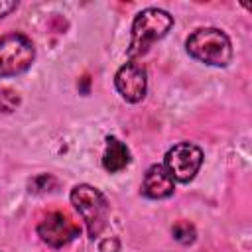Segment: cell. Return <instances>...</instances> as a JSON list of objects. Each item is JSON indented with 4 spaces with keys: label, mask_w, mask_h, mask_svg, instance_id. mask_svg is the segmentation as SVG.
Returning a JSON list of instances; mask_svg holds the SVG:
<instances>
[{
    "label": "cell",
    "mask_w": 252,
    "mask_h": 252,
    "mask_svg": "<svg viewBox=\"0 0 252 252\" xmlns=\"http://www.w3.org/2000/svg\"><path fill=\"white\" fill-rule=\"evenodd\" d=\"M173 28V16L159 8H146L136 14L132 22V37L126 49L128 61H136L138 57L146 55L152 43L159 41L169 33Z\"/></svg>",
    "instance_id": "obj_1"
},
{
    "label": "cell",
    "mask_w": 252,
    "mask_h": 252,
    "mask_svg": "<svg viewBox=\"0 0 252 252\" xmlns=\"http://www.w3.org/2000/svg\"><path fill=\"white\" fill-rule=\"evenodd\" d=\"M187 53L211 67H226L232 61V43L219 28H199L185 41Z\"/></svg>",
    "instance_id": "obj_2"
},
{
    "label": "cell",
    "mask_w": 252,
    "mask_h": 252,
    "mask_svg": "<svg viewBox=\"0 0 252 252\" xmlns=\"http://www.w3.org/2000/svg\"><path fill=\"white\" fill-rule=\"evenodd\" d=\"M69 197H71V205L77 209V213L85 220L89 236L91 238L100 236V232L108 224V215H110V207H108L106 197L96 187L87 185V183L75 185L71 189Z\"/></svg>",
    "instance_id": "obj_3"
},
{
    "label": "cell",
    "mask_w": 252,
    "mask_h": 252,
    "mask_svg": "<svg viewBox=\"0 0 252 252\" xmlns=\"http://www.w3.org/2000/svg\"><path fill=\"white\" fill-rule=\"evenodd\" d=\"M33 59L35 49L28 35L12 32L0 37V77H16L26 73Z\"/></svg>",
    "instance_id": "obj_4"
},
{
    "label": "cell",
    "mask_w": 252,
    "mask_h": 252,
    "mask_svg": "<svg viewBox=\"0 0 252 252\" xmlns=\"http://www.w3.org/2000/svg\"><path fill=\"white\" fill-rule=\"evenodd\" d=\"M169 177L177 183H189L203 165V152L191 142H179L167 150L163 163Z\"/></svg>",
    "instance_id": "obj_5"
},
{
    "label": "cell",
    "mask_w": 252,
    "mask_h": 252,
    "mask_svg": "<svg viewBox=\"0 0 252 252\" xmlns=\"http://www.w3.org/2000/svg\"><path fill=\"white\" fill-rule=\"evenodd\" d=\"M37 234L39 238L51 246V248H63L71 240H75L81 234L79 224L63 211H53L45 215L39 224H37Z\"/></svg>",
    "instance_id": "obj_6"
},
{
    "label": "cell",
    "mask_w": 252,
    "mask_h": 252,
    "mask_svg": "<svg viewBox=\"0 0 252 252\" xmlns=\"http://www.w3.org/2000/svg\"><path fill=\"white\" fill-rule=\"evenodd\" d=\"M114 87L126 102H140L148 91L146 69L136 61L124 63L114 75Z\"/></svg>",
    "instance_id": "obj_7"
},
{
    "label": "cell",
    "mask_w": 252,
    "mask_h": 252,
    "mask_svg": "<svg viewBox=\"0 0 252 252\" xmlns=\"http://www.w3.org/2000/svg\"><path fill=\"white\" fill-rule=\"evenodd\" d=\"M175 181L169 177L161 163H154L148 167L142 181V195L148 199H167L173 195Z\"/></svg>",
    "instance_id": "obj_8"
},
{
    "label": "cell",
    "mask_w": 252,
    "mask_h": 252,
    "mask_svg": "<svg viewBox=\"0 0 252 252\" xmlns=\"http://www.w3.org/2000/svg\"><path fill=\"white\" fill-rule=\"evenodd\" d=\"M130 163V150L116 136L106 138V150L102 154V167L108 173H116Z\"/></svg>",
    "instance_id": "obj_9"
},
{
    "label": "cell",
    "mask_w": 252,
    "mask_h": 252,
    "mask_svg": "<svg viewBox=\"0 0 252 252\" xmlns=\"http://www.w3.org/2000/svg\"><path fill=\"white\" fill-rule=\"evenodd\" d=\"M171 234L179 244H193L197 238V230L189 220H177L171 226Z\"/></svg>",
    "instance_id": "obj_10"
},
{
    "label": "cell",
    "mask_w": 252,
    "mask_h": 252,
    "mask_svg": "<svg viewBox=\"0 0 252 252\" xmlns=\"http://www.w3.org/2000/svg\"><path fill=\"white\" fill-rule=\"evenodd\" d=\"M55 185H57V179L53 175L41 173V175H37V177H33L30 181V191H33V193H45V191H51Z\"/></svg>",
    "instance_id": "obj_11"
},
{
    "label": "cell",
    "mask_w": 252,
    "mask_h": 252,
    "mask_svg": "<svg viewBox=\"0 0 252 252\" xmlns=\"http://www.w3.org/2000/svg\"><path fill=\"white\" fill-rule=\"evenodd\" d=\"M20 104V94L14 89H2L0 91V110L2 112H14Z\"/></svg>",
    "instance_id": "obj_12"
},
{
    "label": "cell",
    "mask_w": 252,
    "mask_h": 252,
    "mask_svg": "<svg viewBox=\"0 0 252 252\" xmlns=\"http://www.w3.org/2000/svg\"><path fill=\"white\" fill-rule=\"evenodd\" d=\"M98 252H120V240L116 236L102 238L98 242Z\"/></svg>",
    "instance_id": "obj_13"
},
{
    "label": "cell",
    "mask_w": 252,
    "mask_h": 252,
    "mask_svg": "<svg viewBox=\"0 0 252 252\" xmlns=\"http://www.w3.org/2000/svg\"><path fill=\"white\" fill-rule=\"evenodd\" d=\"M16 8H18L16 0H0V20L6 18L8 14H12Z\"/></svg>",
    "instance_id": "obj_14"
},
{
    "label": "cell",
    "mask_w": 252,
    "mask_h": 252,
    "mask_svg": "<svg viewBox=\"0 0 252 252\" xmlns=\"http://www.w3.org/2000/svg\"><path fill=\"white\" fill-rule=\"evenodd\" d=\"M0 252H2V250H0Z\"/></svg>",
    "instance_id": "obj_15"
}]
</instances>
